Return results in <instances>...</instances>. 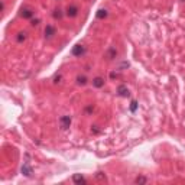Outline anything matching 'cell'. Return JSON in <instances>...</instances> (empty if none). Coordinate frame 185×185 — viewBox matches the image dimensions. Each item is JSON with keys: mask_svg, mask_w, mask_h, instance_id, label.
<instances>
[{"mask_svg": "<svg viewBox=\"0 0 185 185\" xmlns=\"http://www.w3.org/2000/svg\"><path fill=\"white\" fill-rule=\"evenodd\" d=\"M31 25H32V26H38V25H39V19H34Z\"/></svg>", "mask_w": 185, "mask_h": 185, "instance_id": "cell-21", "label": "cell"}, {"mask_svg": "<svg viewBox=\"0 0 185 185\" xmlns=\"http://www.w3.org/2000/svg\"><path fill=\"white\" fill-rule=\"evenodd\" d=\"M135 182H136V184H146V182H148V179H146L145 176H137V178L135 179Z\"/></svg>", "mask_w": 185, "mask_h": 185, "instance_id": "cell-15", "label": "cell"}, {"mask_svg": "<svg viewBox=\"0 0 185 185\" xmlns=\"http://www.w3.org/2000/svg\"><path fill=\"white\" fill-rule=\"evenodd\" d=\"M117 94L120 97H129L130 93H129V88L126 85H119L117 87Z\"/></svg>", "mask_w": 185, "mask_h": 185, "instance_id": "cell-5", "label": "cell"}, {"mask_svg": "<svg viewBox=\"0 0 185 185\" xmlns=\"http://www.w3.org/2000/svg\"><path fill=\"white\" fill-rule=\"evenodd\" d=\"M26 32H19L16 36V41L17 42H23V41H26Z\"/></svg>", "mask_w": 185, "mask_h": 185, "instance_id": "cell-12", "label": "cell"}, {"mask_svg": "<svg viewBox=\"0 0 185 185\" xmlns=\"http://www.w3.org/2000/svg\"><path fill=\"white\" fill-rule=\"evenodd\" d=\"M94 129H91V132H94V133H97L99 132V129H97V126H93Z\"/></svg>", "mask_w": 185, "mask_h": 185, "instance_id": "cell-22", "label": "cell"}, {"mask_svg": "<svg viewBox=\"0 0 185 185\" xmlns=\"http://www.w3.org/2000/svg\"><path fill=\"white\" fill-rule=\"evenodd\" d=\"M104 17H107V10L106 9H100L97 12V19H104Z\"/></svg>", "mask_w": 185, "mask_h": 185, "instance_id": "cell-13", "label": "cell"}, {"mask_svg": "<svg viewBox=\"0 0 185 185\" xmlns=\"http://www.w3.org/2000/svg\"><path fill=\"white\" fill-rule=\"evenodd\" d=\"M52 16H54V19H61L62 17V10L61 9H55L54 13H52Z\"/></svg>", "mask_w": 185, "mask_h": 185, "instance_id": "cell-14", "label": "cell"}, {"mask_svg": "<svg viewBox=\"0 0 185 185\" xmlns=\"http://www.w3.org/2000/svg\"><path fill=\"white\" fill-rule=\"evenodd\" d=\"M20 16L23 17V19H32V17H34V10H32L31 7H22Z\"/></svg>", "mask_w": 185, "mask_h": 185, "instance_id": "cell-2", "label": "cell"}, {"mask_svg": "<svg viewBox=\"0 0 185 185\" xmlns=\"http://www.w3.org/2000/svg\"><path fill=\"white\" fill-rule=\"evenodd\" d=\"M136 109H137V103H136V101H132V106H130V110H132V111H135Z\"/></svg>", "mask_w": 185, "mask_h": 185, "instance_id": "cell-18", "label": "cell"}, {"mask_svg": "<svg viewBox=\"0 0 185 185\" xmlns=\"http://www.w3.org/2000/svg\"><path fill=\"white\" fill-rule=\"evenodd\" d=\"M71 121H72V120H71V117H69V116H62V117L59 119L61 129H62V130H67L68 127L71 126Z\"/></svg>", "mask_w": 185, "mask_h": 185, "instance_id": "cell-1", "label": "cell"}, {"mask_svg": "<svg viewBox=\"0 0 185 185\" xmlns=\"http://www.w3.org/2000/svg\"><path fill=\"white\" fill-rule=\"evenodd\" d=\"M181 1H185V0H181Z\"/></svg>", "mask_w": 185, "mask_h": 185, "instance_id": "cell-23", "label": "cell"}, {"mask_svg": "<svg viewBox=\"0 0 185 185\" xmlns=\"http://www.w3.org/2000/svg\"><path fill=\"white\" fill-rule=\"evenodd\" d=\"M22 174H23L25 176H31V175H32V166H29L28 164H25V165L22 166Z\"/></svg>", "mask_w": 185, "mask_h": 185, "instance_id": "cell-10", "label": "cell"}, {"mask_svg": "<svg viewBox=\"0 0 185 185\" xmlns=\"http://www.w3.org/2000/svg\"><path fill=\"white\" fill-rule=\"evenodd\" d=\"M61 78H62V77H61V74H56V75L54 77V83H55V84L61 83Z\"/></svg>", "mask_w": 185, "mask_h": 185, "instance_id": "cell-17", "label": "cell"}, {"mask_svg": "<svg viewBox=\"0 0 185 185\" xmlns=\"http://www.w3.org/2000/svg\"><path fill=\"white\" fill-rule=\"evenodd\" d=\"M87 81H88V80H87V77H85V75H78V77H77V84L85 85V84H87Z\"/></svg>", "mask_w": 185, "mask_h": 185, "instance_id": "cell-11", "label": "cell"}, {"mask_svg": "<svg viewBox=\"0 0 185 185\" xmlns=\"http://www.w3.org/2000/svg\"><path fill=\"white\" fill-rule=\"evenodd\" d=\"M96 178H97L99 181H104V179H106V175H103V172H97Z\"/></svg>", "mask_w": 185, "mask_h": 185, "instance_id": "cell-16", "label": "cell"}, {"mask_svg": "<svg viewBox=\"0 0 185 185\" xmlns=\"http://www.w3.org/2000/svg\"><path fill=\"white\" fill-rule=\"evenodd\" d=\"M93 85H94L96 88H101V87L104 85V78H101V77H96V78L93 80Z\"/></svg>", "mask_w": 185, "mask_h": 185, "instance_id": "cell-9", "label": "cell"}, {"mask_svg": "<svg viewBox=\"0 0 185 185\" xmlns=\"http://www.w3.org/2000/svg\"><path fill=\"white\" fill-rule=\"evenodd\" d=\"M110 78H111V80H116V78H119V74L117 72H111V74H110Z\"/></svg>", "mask_w": 185, "mask_h": 185, "instance_id": "cell-19", "label": "cell"}, {"mask_svg": "<svg viewBox=\"0 0 185 185\" xmlns=\"http://www.w3.org/2000/svg\"><path fill=\"white\" fill-rule=\"evenodd\" d=\"M72 181H74L75 184H85V178L81 174H75V175L72 176Z\"/></svg>", "mask_w": 185, "mask_h": 185, "instance_id": "cell-7", "label": "cell"}, {"mask_svg": "<svg viewBox=\"0 0 185 185\" xmlns=\"http://www.w3.org/2000/svg\"><path fill=\"white\" fill-rule=\"evenodd\" d=\"M85 111H87V113H93V111H94V107H93V106H88V107L85 109Z\"/></svg>", "mask_w": 185, "mask_h": 185, "instance_id": "cell-20", "label": "cell"}, {"mask_svg": "<svg viewBox=\"0 0 185 185\" xmlns=\"http://www.w3.org/2000/svg\"><path fill=\"white\" fill-rule=\"evenodd\" d=\"M85 54V48L83 45H80V44H77L74 48H72V55L74 56H81V55H84Z\"/></svg>", "mask_w": 185, "mask_h": 185, "instance_id": "cell-3", "label": "cell"}, {"mask_svg": "<svg viewBox=\"0 0 185 185\" xmlns=\"http://www.w3.org/2000/svg\"><path fill=\"white\" fill-rule=\"evenodd\" d=\"M65 15L68 17H75L78 15V7L77 6H74V4H71V6H68L67 7V12H65Z\"/></svg>", "mask_w": 185, "mask_h": 185, "instance_id": "cell-4", "label": "cell"}, {"mask_svg": "<svg viewBox=\"0 0 185 185\" xmlns=\"http://www.w3.org/2000/svg\"><path fill=\"white\" fill-rule=\"evenodd\" d=\"M116 56H117L116 48H110V49L107 51V54H106V58H107V59H114Z\"/></svg>", "mask_w": 185, "mask_h": 185, "instance_id": "cell-8", "label": "cell"}, {"mask_svg": "<svg viewBox=\"0 0 185 185\" xmlns=\"http://www.w3.org/2000/svg\"><path fill=\"white\" fill-rule=\"evenodd\" d=\"M44 35H45V38H46V39L52 38V36L55 35V28H54L52 25H48V26L45 28V31H44Z\"/></svg>", "mask_w": 185, "mask_h": 185, "instance_id": "cell-6", "label": "cell"}]
</instances>
